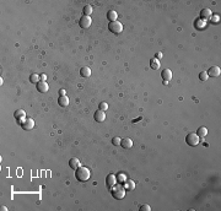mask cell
Instances as JSON below:
<instances>
[{"mask_svg": "<svg viewBox=\"0 0 221 211\" xmlns=\"http://www.w3.org/2000/svg\"><path fill=\"white\" fill-rule=\"evenodd\" d=\"M75 177H76V179L79 182H86V180L90 179V177H91V172H90V169L87 167L80 166L79 168L76 169Z\"/></svg>", "mask_w": 221, "mask_h": 211, "instance_id": "obj_1", "label": "cell"}, {"mask_svg": "<svg viewBox=\"0 0 221 211\" xmlns=\"http://www.w3.org/2000/svg\"><path fill=\"white\" fill-rule=\"evenodd\" d=\"M111 192H112V195H113L114 199L120 200L125 196V188L120 184H116L114 187H112L111 188Z\"/></svg>", "mask_w": 221, "mask_h": 211, "instance_id": "obj_2", "label": "cell"}, {"mask_svg": "<svg viewBox=\"0 0 221 211\" xmlns=\"http://www.w3.org/2000/svg\"><path fill=\"white\" fill-rule=\"evenodd\" d=\"M199 141H200V138L195 133H190L186 136V142L189 146H196V145H199Z\"/></svg>", "mask_w": 221, "mask_h": 211, "instance_id": "obj_3", "label": "cell"}, {"mask_svg": "<svg viewBox=\"0 0 221 211\" xmlns=\"http://www.w3.org/2000/svg\"><path fill=\"white\" fill-rule=\"evenodd\" d=\"M108 28H109V31L112 32V33H114V35H119L120 32L123 31V25H122L120 22H118V21L109 22Z\"/></svg>", "mask_w": 221, "mask_h": 211, "instance_id": "obj_4", "label": "cell"}, {"mask_svg": "<svg viewBox=\"0 0 221 211\" xmlns=\"http://www.w3.org/2000/svg\"><path fill=\"white\" fill-rule=\"evenodd\" d=\"M20 124H21L22 129L25 130H32L35 128V120L32 118H25L20 122Z\"/></svg>", "mask_w": 221, "mask_h": 211, "instance_id": "obj_5", "label": "cell"}, {"mask_svg": "<svg viewBox=\"0 0 221 211\" xmlns=\"http://www.w3.org/2000/svg\"><path fill=\"white\" fill-rule=\"evenodd\" d=\"M91 23H92L91 17H90V16H85V15L80 19V21H79L80 27H83V28H89L90 26H91Z\"/></svg>", "mask_w": 221, "mask_h": 211, "instance_id": "obj_6", "label": "cell"}, {"mask_svg": "<svg viewBox=\"0 0 221 211\" xmlns=\"http://www.w3.org/2000/svg\"><path fill=\"white\" fill-rule=\"evenodd\" d=\"M93 117H95V120L98 122V123H102L106 119V114H105V112L103 110H101V109H98L95 112V114H93Z\"/></svg>", "mask_w": 221, "mask_h": 211, "instance_id": "obj_7", "label": "cell"}, {"mask_svg": "<svg viewBox=\"0 0 221 211\" xmlns=\"http://www.w3.org/2000/svg\"><path fill=\"white\" fill-rule=\"evenodd\" d=\"M106 184H107V187L111 189L112 187H114V185L117 184V178L113 174H108L107 178H106Z\"/></svg>", "mask_w": 221, "mask_h": 211, "instance_id": "obj_8", "label": "cell"}, {"mask_svg": "<svg viewBox=\"0 0 221 211\" xmlns=\"http://www.w3.org/2000/svg\"><path fill=\"white\" fill-rule=\"evenodd\" d=\"M211 16H212V12L209 7H205V9H203L202 11H200V17H202L203 20H210Z\"/></svg>", "mask_w": 221, "mask_h": 211, "instance_id": "obj_9", "label": "cell"}, {"mask_svg": "<svg viewBox=\"0 0 221 211\" xmlns=\"http://www.w3.org/2000/svg\"><path fill=\"white\" fill-rule=\"evenodd\" d=\"M220 74H221V70L219 67H211L208 71V75L211 76V77H218V76H220Z\"/></svg>", "mask_w": 221, "mask_h": 211, "instance_id": "obj_10", "label": "cell"}, {"mask_svg": "<svg viewBox=\"0 0 221 211\" xmlns=\"http://www.w3.org/2000/svg\"><path fill=\"white\" fill-rule=\"evenodd\" d=\"M49 89V86L46 81H39L38 84H37V90L39 91V92H42V93H46L47 91Z\"/></svg>", "mask_w": 221, "mask_h": 211, "instance_id": "obj_11", "label": "cell"}, {"mask_svg": "<svg viewBox=\"0 0 221 211\" xmlns=\"http://www.w3.org/2000/svg\"><path fill=\"white\" fill-rule=\"evenodd\" d=\"M120 146H122L123 148H132V146H133L132 139H129V138L122 139V140H120Z\"/></svg>", "mask_w": 221, "mask_h": 211, "instance_id": "obj_12", "label": "cell"}, {"mask_svg": "<svg viewBox=\"0 0 221 211\" xmlns=\"http://www.w3.org/2000/svg\"><path fill=\"white\" fill-rule=\"evenodd\" d=\"M14 117H15L16 119H17L19 122H21L22 119L26 118V113H25V110H23V109H17V110H15Z\"/></svg>", "mask_w": 221, "mask_h": 211, "instance_id": "obj_13", "label": "cell"}, {"mask_svg": "<svg viewBox=\"0 0 221 211\" xmlns=\"http://www.w3.org/2000/svg\"><path fill=\"white\" fill-rule=\"evenodd\" d=\"M161 76H162V79H163V81H167L168 82L171 79H172V71L170 69H165L161 73Z\"/></svg>", "mask_w": 221, "mask_h": 211, "instance_id": "obj_14", "label": "cell"}, {"mask_svg": "<svg viewBox=\"0 0 221 211\" xmlns=\"http://www.w3.org/2000/svg\"><path fill=\"white\" fill-rule=\"evenodd\" d=\"M107 19L109 20V22H114V21H117V19H118V14L114 10H109L108 11V14H107Z\"/></svg>", "mask_w": 221, "mask_h": 211, "instance_id": "obj_15", "label": "cell"}, {"mask_svg": "<svg viewBox=\"0 0 221 211\" xmlns=\"http://www.w3.org/2000/svg\"><path fill=\"white\" fill-rule=\"evenodd\" d=\"M69 166H70L73 169H77V168L81 166V163H80V161H79V160L74 157V158H71L70 161H69Z\"/></svg>", "mask_w": 221, "mask_h": 211, "instance_id": "obj_16", "label": "cell"}, {"mask_svg": "<svg viewBox=\"0 0 221 211\" xmlns=\"http://www.w3.org/2000/svg\"><path fill=\"white\" fill-rule=\"evenodd\" d=\"M80 75L83 76V77H89V76H91V69H90L89 67L81 68V70H80Z\"/></svg>", "mask_w": 221, "mask_h": 211, "instance_id": "obj_17", "label": "cell"}, {"mask_svg": "<svg viewBox=\"0 0 221 211\" xmlns=\"http://www.w3.org/2000/svg\"><path fill=\"white\" fill-rule=\"evenodd\" d=\"M58 103L61 107H67V106H69V98L67 96H60L58 98Z\"/></svg>", "mask_w": 221, "mask_h": 211, "instance_id": "obj_18", "label": "cell"}, {"mask_svg": "<svg viewBox=\"0 0 221 211\" xmlns=\"http://www.w3.org/2000/svg\"><path fill=\"white\" fill-rule=\"evenodd\" d=\"M150 67H151V69H154V70H157V69H160V60L158 59H156V58H154V59H151L150 60Z\"/></svg>", "mask_w": 221, "mask_h": 211, "instance_id": "obj_19", "label": "cell"}, {"mask_svg": "<svg viewBox=\"0 0 221 211\" xmlns=\"http://www.w3.org/2000/svg\"><path fill=\"white\" fill-rule=\"evenodd\" d=\"M196 135H198L199 138H205L208 135V129L205 126H200L198 129V131H196Z\"/></svg>", "mask_w": 221, "mask_h": 211, "instance_id": "obj_20", "label": "cell"}, {"mask_svg": "<svg viewBox=\"0 0 221 211\" xmlns=\"http://www.w3.org/2000/svg\"><path fill=\"white\" fill-rule=\"evenodd\" d=\"M30 81L32 82V84H38V82L41 81V77H39V75H37V74H32V75L30 76Z\"/></svg>", "mask_w": 221, "mask_h": 211, "instance_id": "obj_21", "label": "cell"}, {"mask_svg": "<svg viewBox=\"0 0 221 211\" xmlns=\"http://www.w3.org/2000/svg\"><path fill=\"white\" fill-rule=\"evenodd\" d=\"M124 188H125V189H128V190H133V189L135 188V183H134L133 180H126V182H125Z\"/></svg>", "mask_w": 221, "mask_h": 211, "instance_id": "obj_22", "label": "cell"}, {"mask_svg": "<svg viewBox=\"0 0 221 211\" xmlns=\"http://www.w3.org/2000/svg\"><path fill=\"white\" fill-rule=\"evenodd\" d=\"M84 14L85 16H90L92 14V6L91 5H85L84 6Z\"/></svg>", "mask_w": 221, "mask_h": 211, "instance_id": "obj_23", "label": "cell"}, {"mask_svg": "<svg viewBox=\"0 0 221 211\" xmlns=\"http://www.w3.org/2000/svg\"><path fill=\"white\" fill-rule=\"evenodd\" d=\"M199 79H200V80H202V81H206L208 79H209L208 73H206V71H202V73L199 74Z\"/></svg>", "mask_w": 221, "mask_h": 211, "instance_id": "obj_24", "label": "cell"}, {"mask_svg": "<svg viewBox=\"0 0 221 211\" xmlns=\"http://www.w3.org/2000/svg\"><path fill=\"white\" fill-rule=\"evenodd\" d=\"M98 109H101V110H107L108 109V105L106 102H101L100 103V106H98Z\"/></svg>", "mask_w": 221, "mask_h": 211, "instance_id": "obj_25", "label": "cell"}, {"mask_svg": "<svg viewBox=\"0 0 221 211\" xmlns=\"http://www.w3.org/2000/svg\"><path fill=\"white\" fill-rule=\"evenodd\" d=\"M112 144L114 145V146H120V139L117 138V136H116V138H113L112 139Z\"/></svg>", "mask_w": 221, "mask_h": 211, "instance_id": "obj_26", "label": "cell"}, {"mask_svg": "<svg viewBox=\"0 0 221 211\" xmlns=\"http://www.w3.org/2000/svg\"><path fill=\"white\" fill-rule=\"evenodd\" d=\"M151 208H150V205H147V204H144V205H141L140 206V211H150Z\"/></svg>", "mask_w": 221, "mask_h": 211, "instance_id": "obj_27", "label": "cell"}, {"mask_svg": "<svg viewBox=\"0 0 221 211\" xmlns=\"http://www.w3.org/2000/svg\"><path fill=\"white\" fill-rule=\"evenodd\" d=\"M210 20H211L212 22H218V21H219V16H211V19H210Z\"/></svg>", "mask_w": 221, "mask_h": 211, "instance_id": "obj_28", "label": "cell"}, {"mask_svg": "<svg viewBox=\"0 0 221 211\" xmlns=\"http://www.w3.org/2000/svg\"><path fill=\"white\" fill-rule=\"evenodd\" d=\"M39 77H41V81H46L47 80V75H46V74H42V75H39Z\"/></svg>", "mask_w": 221, "mask_h": 211, "instance_id": "obj_29", "label": "cell"}, {"mask_svg": "<svg viewBox=\"0 0 221 211\" xmlns=\"http://www.w3.org/2000/svg\"><path fill=\"white\" fill-rule=\"evenodd\" d=\"M155 57H156V59H158V60H160L163 55H162V53H161V52H158V53H156V55H155Z\"/></svg>", "mask_w": 221, "mask_h": 211, "instance_id": "obj_30", "label": "cell"}, {"mask_svg": "<svg viewBox=\"0 0 221 211\" xmlns=\"http://www.w3.org/2000/svg\"><path fill=\"white\" fill-rule=\"evenodd\" d=\"M196 26H200L199 28H203V27H204V22H202V21H196Z\"/></svg>", "mask_w": 221, "mask_h": 211, "instance_id": "obj_31", "label": "cell"}, {"mask_svg": "<svg viewBox=\"0 0 221 211\" xmlns=\"http://www.w3.org/2000/svg\"><path fill=\"white\" fill-rule=\"evenodd\" d=\"M59 95L60 96H65V90H59Z\"/></svg>", "mask_w": 221, "mask_h": 211, "instance_id": "obj_32", "label": "cell"}, {"mask_svg": "<svg viewBox=\"0 0 221 211\" xmlns=\"http://www.w3.org/2000/svg\"><path fill=\"white\" fill-rule=\"evenodd\" d=\"M124 179H125V178L123 177V176H120V174L118 176V180H124Z\"/></svg>", "mask_w": 221, "mask_h": 211, "instance_id": "obj_33", "label": "cell"}, {"mask_svg": "<svg viewBox=\"0 0 221 211\" xmlns=\"http://www.w3.org/2000/svg\"><path fill=\"white\" fill-rule=\"evenodd\" d=\"M1 210H3V211H6V210H7V208H6V206H3Z\"/></svg>", "mask_w": 221, "mask_h": 211, "instance_id": "obj_34", "label": "cell"}]
</instances>
